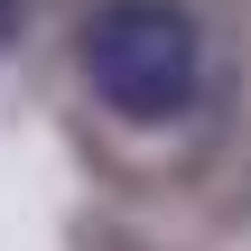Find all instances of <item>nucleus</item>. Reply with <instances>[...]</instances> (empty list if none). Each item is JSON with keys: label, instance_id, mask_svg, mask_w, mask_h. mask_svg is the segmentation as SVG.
Wrapping results in <instances>:
<instances>
[{"label": "nucleus", "instance_id": "nucleus-1", "mask_svg": "<svg viewBox=\"0 0 251 251\" xmlns=\"http://www.w3.org/2000/svg\"><path fill=\"white\" fill-rule=\"evenodd\" d=\"M75 56H84L93 102L140 121V130L196 112V93H205V37H196V19L177 0H102L84 19Z\"/></svg>", "mask_w": 251, "mask_h": 251}]
</instances>
